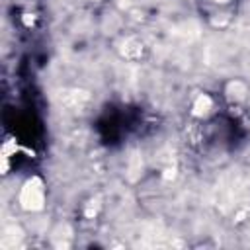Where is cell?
<instances>
[{
  "label": "cell",
  "instance_id": "1",
  "mask_svg": "<svg viewBox=\"0 0 250 250\" xmlns=\"http://www.w3.org/2000/svg\"><path fill=\"white\" fill-rule=\"evenodd\" d=\"M20 205L25 211H39L45 205V186L41 178L31 176L20 189Z\"/></svg>",
  "mask_w": 250,
  "mask_h": 250
},
{
  "label": "cell",
  "instance_id": "2",
  "mask_svg": "<svg viewBox=\"0 0 250 250\" xmlns=\"http://www.w3.org/2000/svg\"><path fill=\"white\" fill-rule=\"evenodd\" d=\"M211 109H213V100H211L207 94H199V96L193 100L191 113H193L195 117H205V115H209Z\"/></svg>",
  "mask_w": 250,
  "mask_h": 250
},
{
  "label": "cell",
  "instance_id": "3",
  "mask_svg": "<svg viewBox=\"0 0 250 250\" xmlns=\"http://www.w3.org/2000/svg\"><path fill=\"white\" fill-rule=\"evenodd\" d=\"M213 2H221V4H225V2H229V0H213Z\"/></svg>",
  "mask_w": 250,
  "mask_h": 250
}]
</instances>
